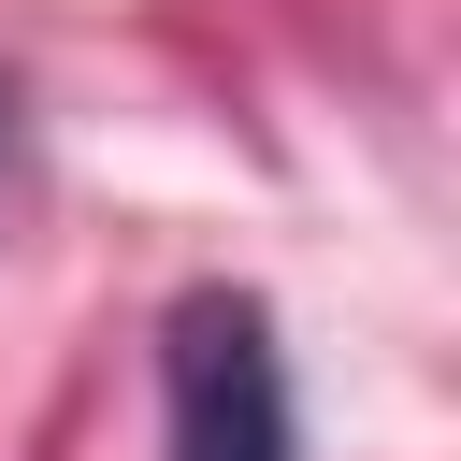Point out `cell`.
<instances>
[{
    "instance_id": "obj_2",
    "label": "cell",
    "mask_w": 461,
    "mask_h": 461,
    "mask_svg": "<svg viewBox=\"0 0 461 461\" xmlns=\"http://www.w3.org/2000/svg\"><path fill=\"white\" fill-rule=\"evenodd\" d=\"M0 187H14V72H0Z\"/></svg>"
},
{
    "instance_id": "obj_1",
    "label": "cell",
    "mask_w": 461,
    "mask_h": 461,
    "mask_svg": "<svg viewBox=\"0 0 461 461\" xmlns=\"http://www.w3.org/2000/svg\"><path fill=\"white\" fill-rule=\"evenodd\" d=\"M158 403H173V461H303L288 346L259 288H187L158 317Z\"/></svg>"
}]
</instances>
